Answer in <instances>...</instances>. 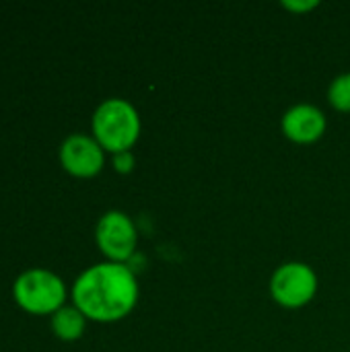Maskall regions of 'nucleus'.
Instances as JSON below:
<instances>
[{
	"label": "nucleus",
	"mask_w": 350,
	"mask_h": 352,
	"mask_svg": "<svg viewBox=\"0 0 350 352\" xmlns=\"http://www.w3.org/2000/svg\"><path fill=\"white\" fill-rule=\"evenodd\" d=\"M140 297V285L130 264L99 262L83 270L72 289V305L97 324H113L128 318Z\"/></svg>",
	"instance_id": "1"
},
{
	"label": "nucleus",
	"mask_w": 350,
	"mask_h": 352,
	"mask_svg": "<svg viewBox=\"0 0 350 352\" xmlns=\"http://www.w3.org/2000/svg\"><path fill=\"white\" fill-rule=\"evenodd\" d=\"M142 132V120L134 103L109 97L97 105L91 118V136L109 155L132 151Z\"/></svg>",
	"instance_id": "2"
},
{
	"label": "nucleus",
	"mask_w": 350,
	"mask_h": 352,
	"mask_svg": "<svg viewBox=\"0 0 350 352\" xmlns=\"http://www.w3.org/2000/svg\"><path fill=\"white\" fill-rule=\"evenodd\" d=\"M12 299L29 316H54L66 305L68 289L52 270L29 268L21 272L12 283Z\"/></svg>",
	"instance_id": "3"
},
{
	"label": "nucleus",
	"mask_w": 350,
	"mask_h": 352,
	"mask_svg": "<svg viewBox=\"0 0 350 352\" xmlns=\"http://www.w3.org/2000/svg\"><path fill=\"white\" fill-rule=\"evenodd\" d=\"M320 278L318 272L299 260H291L281 264L268 283L270 297L285 309H301L314 301L318 295Z\"/></svg>",
	"instance_id": "4"
},
{
	"label": "nucleus",
	"mask_w": 350,
	"mask_h": 352,
	"mask_svg": "<svg viewBox=\"0 0 350 352\" xmlns=\"http://www.w3.org/2000/svg\"><path fill=\"white\" fill-rule=\"evenodd\" d=\"M95 243L107 262L128 264L138 245V229L124 210H107L95 225Z\"/></svg>",
	"instance_id": "5"
},
{
	"label": "nucleus",
	"mask_w": 350,
	"mask_h": 352,
	"mask_svg": "<svg viewBox=\"0 0 350 352\" xmlns=\"http://www.w3.org/2000/svg\"><path fill=\"white\" fill-rule=\"evenodd\" d=\"M105 151L91 134H70L64 138L58 151L62 169L78 179H91L105 167Z\"/></svg>",
	"instance_id": "6"
},
{
	"label": "nucleus",
	"mask_w": 350,
	"mask_h": 352,
	"mask_svg": "<svg viewBox=\"0 0 350 352\" xmlns=\"http://www.w3.org/2000/svg\"><path fill=\"white\" fill-rule=\"evenodd\" d=\"M328 130L326 113L307 101L291 105L281 118V132L295 144H314Z\"/></svg>",
	"instance_id": "7"
},
{
	"label": "nucleus",
	"mask_w": 350,
	"mask_h": 352,
	"mask_svg": "<svg viewBox=\"0 0 350 352\" xmlns=\"http://www.w3.org/2000/svg\"><path fill=\"white\" fill-rule=\"evenodd\" d=\"M87 318L70 303L64 305L62 309H58L52 318H50V328L54 332V336L62 342H76L83 338L85 330H87Z\"/></svg>",
	"instance_id": "8"
},
{
	"label": "nucleus",
	"mask_w": 350,
	"mask_h": 352,
	"mask_svg": "<svg viewBox=\"0 0 350 352\" xmlns=\"http://www.w3.org/2000/svg\"><path fill=\"white\" fill-rule=\"evenodd\" d=\"M328 103L342 113H350V70L349 72H340L338 76H334L328 85Z\"/></svg>",
	"instance_id": "9"
},
{
	"label": "nucleus",
	"mask_w": 350,
	"mask_h": 352,
	"mask_svg": "<svg viewBox=\"0 0 350 352\" xmlns=\"http://www.w3.org/2000/svg\"><path fill=\"white\" fill-rule=\"evenodd\" d=\"M111 167H113V171L120 173V175L132 173L134 167H136V157H134V153H132V151H124V153L111 155Z\"/></svg>",
	"instance_id": "10"
},
{
	"label": "nucleus",
	"mask_w": 350,
	"mask_h": 352,
	"mask_svg": "<svg viewBox=\"0 0 350 352\" xmlns=\"http://www.w3.org/2000/svg\"><path fill=\"white\" fill-rule=\"evenodd\" d=\"M281 6L291 10V12H297V14H305V12H309L314 8H318L320 2L318 0H283Z\"/></svg>",
	"instance_id": "11"
}]
</instances>
